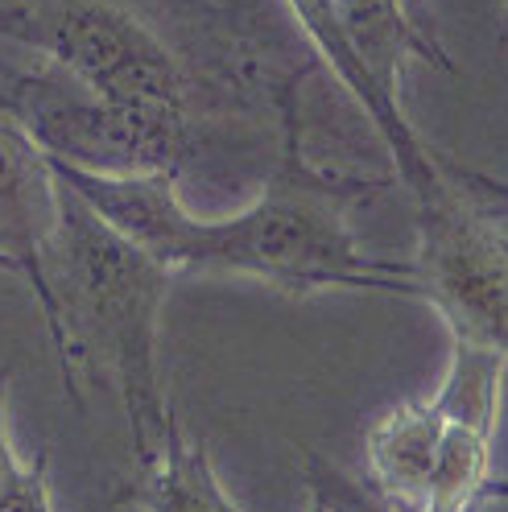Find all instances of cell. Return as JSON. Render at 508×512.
<instances>
[{
	"label": "cell",
	"mask_w": 508,
	"mask_h": 512,
	"mask_svg": "<svg viewBox=\"0 0 508 512\" xmlns=\"http://www.w3.org/2000/svg\"><path fill=\"white\" fill-rule=\"evenodd\" d=\"M508 356L480 343L451 339V364L434 389L442 409V434L430 484L414 512H475V504L492 500V442L500 426Z\"/></svg>",
	"instance_id": "cell-6"
},
{
	"label": "cell",
	"mask_w": 508,
	"mask_h": 512,
	"mask_svg": "<svg viewBox=\"0 0 508 512\" xmlns=\"http://www.w3.org/2000/svg\"><path fill=\"white\" fill-rule=\"evenodd\" d=\"M174 273L120 236L58 178V219L42 256V318L67 389L91 364L129 418L133 459H149L166 438L174 409L162 380V310Z\"/></svg>",
	"instance_id": "cell-2"
},
{
	"label": "cell",
	"mask_w": 508,
	"mask_h": 512,
	"mask_svg": "<svg viewBox=\"0 0 508 512\" xmlns=\"http://www.w3.org/2000/svg\"><path fill=\"white\" fill-rule=\"evenodd\" d=\"M58 219V174L34 137L0 108V269L42 298V256Z\"/></svg>",
	"instance_id": "cell-7"
},
{
	"label": "cell",
	"mask_w": 508,
	"mask_h": 512,
	"mask_svg": "<svg viewBox=\"0 0 508 512\" xmlns=\"http://www.w3.org/2000/svg\"><path fill=\"white\" fill-rule=\"evenodd\" d=\"M418 256L414 277L451 339L508 356V244L492 211L463 182L451 195L414 207Z\"/></svg>",
	"instance_id": "cell-5"
},
{
	"label": "cell",
	"mask_w": 508,
	"mask_h": 512,
	"mask_svg": "<svg viewBox=\"0 0 508 512\" xmlns=\"http://www.w3.org/2000/svg\"><path fill=\"white\" fill-rule=\"evenodd\" d=\"M124 504H133L137 512H244L219 484L203 438L190 434L178 413L157 451L137 463Z\"/></svg>",
	"instance_id": "cell-8"
},
{
	"label": "cell",
	"mask_w": 508,
	"mask_h": 512,
	"mask_svg": "<svg viewBox=\"0 0 508 512\" xmlns=\"http://www.w3.org/2000/svg\"><path fill=\"white\" fill-rule=\"evenodd\" d=\"M277 116V166L261 195L228 219L190 215L178 199V174H87L62 162L50 166L95 215L170 273H240L285 294L364 290L422 298L414 265L364 252L347 223V211L380 190V178H356L314 162L290 87L277 91Z\"/></svg>",
	"instance_id": "cell-1"
},
{
	"label": "cell",
	"mask_w": 508,
	"mask_h": 512,
	"mask_svg": "<svg viewBox=\"0 0 508 512\" xmlns=\"http://www.w3.org/2000/svg\"><path fill=\"white\" fill-rule=\"evenodd\" d=\"M9 380H13V364H0V492H5V475H9V459L17 451V442L9 434Z\"/></svg>",
	"instance_id": "cell-10"
},
{
	"label": "cell",
	"mask_w": 508,
	"mask_h": 512,
	"mask_svg": "<svg viewBox=\"0 0 508 512\" xmlns=\"http://www.w3.org/2000/svg\"><path fill=\"white\" fill-rule=\"evenodd\" d=\"M0 38L34 50L104 104L195 124L186 71L133 9L112 0H13L0 9Z\"/></svg>",
	"instance_id": "cell-3"
},
{
	"label": "cell",
	"mask_w": 508,
	"mask_h": 512,
	"mask_svg": "<svg viewBox=\"0 0 508 512\" xmlns=\"http://www.w3.org/2000/svg\"><path fill=\"white\" fill-rule=\"evenodd\" d=\"M0 512H58L42 455L29 459V455L13 451L9 475H5V492H0Z\"/></svg>",
	"instance_id": "cell-9"
},
{
	"label": "cell",
	"mask_w": 508,
	"mask_h": 512,
	"mask_svg": "<svg viewBox=\"0 0 508 512\" xmlns=\"http://www.w3.org/2000/svg\"><path fill=\"white\" fill-rule=\"evenodd\" d=\"M500 496H508V479H496L492 484V500H500Z\"/></svg>",
	"instance_id": "cell-11"
},
{
	"label": "cell",
	"mask_w": 508,
	"mask_h": 512,
	"mask_svg": "<svg viewBox=\"0 0 508 512\" xmlns=\"http://www.w3.org/2000/svg\"><path fill=\"white\" fill-rule=\"evenodd\" d=\"M0 108L50 162L87 174H178L195 145V124H166L104 104L50 62L0 83Z\"/></svg>",
	"instance_id": "cell-4"
}]
</instances>
